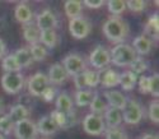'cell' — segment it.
Returning a JSON list of instances; mask_svg holds the SVG:
<instances>
[{"label":"cell","mask_w":159,"mask_h":139,"mask_svg":"<svg viewBox=\"0 0 159 139\" xmlns=\"http://www.w3.org/2000/svg\"><path fill=\"white\" fill-rule=\"evenodd\" d=\"M103 33L108 41L118 45L124 44L130 33L129 23L121 17H110L103 24Z\"/></svg>","instance_id":"obj_1"},{"label":"cell","mask_w":159,"mask_h":139,"mask_svg":"<svg viewBox=\"0 0 159 139\" xmlns=\"http://www.w3.org/2000/svg\"><path fill=\"white\" fill-rule=\"evenodd\" d=\"M110 56H111L112 64H115L116 66L125 68V66H130V64L135 60L138 55L131 45L124 42V44L115 45L110 50Z\"/></svg>","instance_id":"obj_2"},{"label":"cell","mask_w":159,"mask_h":139,"mask_svg":"<svg viewBox=\"0 0 159 139\" xmlns=\"http://www.w3.org/2000/svg\"><path fill=\"white\" fill-rule=\"evenodd\" d=\"M144 117V108L135 98H127L122 110V121L129 125H138Z\"/></svg>","instance_id":"obj_3"},{"label":"cell","mask_w":159,"mask_h":139,"mask_svg":"<svg viewBox=\"0 0 159 139\" xmlns=\"http://www.w3.org/2000/svg\"><path fill=\"white\" fill-rule=\"evenodd\" d=\"M61 65L64 66V69L66 70V73H68V75H71V77L84 72L87 69V63H85L84 58L82 56V55L75 54V52L66 55V56L62 59Z\"/></svg>","instance_id":"obj_4"},{"label":"cell","mask_w":159,"mask_h":139,"mask_svg":"<svg viewBox=\"0 0 159 139\" xmlns=\"http://www.w3.org/2000/svg\"><path fill=\"white\" fill-rule=\"evenodd\" d=\"M24 86V77L22 73H4L2 75V87L8 94H16Z\"/></svg>","instance_id":"obj_5"},{"label":"cell","mask_w":159,"mask_h":139,"mask_svg":"<svg viewBox=\"0 0 159 139\" xmlns=\"http://www.w3.org/2000/svg\"><path fill=\"white\" fill-rule=\"evenodd\" d=\"M89 64L96 68L97 70L101 69H106L111 64V56H110V50L102 45L96 46L92 50L89 55Z\"/></svg>","instance_id":"obj_6"},{"label":"cell","mask_w":159,"mask_h":139,"mask_svg":"<svg viewBox=\"0 0 159 139\" xmlns=\"http://www.w3.org/2000/svg\"><path fill=\"white\" fill-rule=\"evenodd\" d=\"M83 129L87 134L93 137L104 134L106 124H104L103 116L96 115V114H88L83 120Z\"/></svg>","instance_id":"obj_7"},{"label":"cell","mask_w":159,"mask_h":139,"mask_svg":"<svg viewBox=\"0 0 159 139\" xmlns=\"http://www.w3.org/2000/svg\"><path fill=\"white\" fill-rule=\"evenodd\" d=\"M90 31H92V24L83 16L69 21V32L76 40H83L88 37Z\"/></svg>","instance_id":"obj_8"},{"label":"cell","mask_w":159,"mask_h":139,"mask_svg":"<svg viewBox=\"0 0 159 139\" xmlns=\"http://www.w3.org/2000/svg\"><path fill=\"white\" fill-rule=\"evenodd\" d=\"M13 133L16 135V139H37L38 137L36 122L30 119L14 124Z\"/></svg>","instance_id":"obj_9"},{"label":"cell","mask_w":159,"mask_h":139,"mask_svg":"<svg viewBox=\"0 0 159 139\" xmlns=\"http://www.w3.org/2000/svg\"><path fill=\"white\" fill-rule=\"evenodd\" d=\"M50 86V82L48 78L45 73L42 72H38L36 74H33L27 83V88H28V93L31 96L34 97H39L42 94V92Z\"/></svg>","instance_id":"obj_10"},{"label":"cell","mask_w":159,"mask_h":139,"mask_svg":"<svg viewBox=\"0 0 159 139\" xmlns=\"http://www.w3.org/2000/svg\"><path fill=\"white\" fill-rule=\"evenodd\" d=\"M36 27L39 31H48V30H55L57 27V17L55 13L50 9H43L41 13H38L36 17Z\"/></svg>","instance_id":"obj_11"},{"label":"cell","mask_w":159,"mask_h":139,"mask_svg":"<svg viewBox=\"0 0 159 139\" xmlns=\"http://www.w3.org/2000/svg\"><path fill=\"white\" fill-rule=\"evenodd\" d=\"M37 127V132L38 134H41L43 137H50L54 135L55 133H57L60 130V128L57 127V124L52 120V117L50 115H45L38 120V122H36Z\"/></svg>","instance_id":"obj_12"},{"label":"cell","mask_w":159,"mask_h":139,"mask_svg":"<svg viewBox=\"0 0 159 139\" xmlns=\"http://www.w3.org/2000/svg\"><path fill=\"white\" fill-rule=\"evenodd\" d=\"M131 46L135 50L138 56H144V55H148L152 52L153 40L150 37H148L147 35H140V36H136L134 38Z\"/></svg>","instance_id":"obj_13"},{"label":"cell","mask_w":159,"mask_h":139,"mask_svg":"<svg viewBox=\"0 0 159 139\" xmlns=\"http://www.w3.org/2000/svg\"><path fill=\"white\" fill-rule=\"evenodd\" d=\"M103 97L106 102H107L108 107H113V108H117V110H124L125 105H126V101L127 98L120 92V91H116V89H108L103 92Z\"/></svg>","instance_id":"obj_14"},{"label":"cell","mask_w":159,"mask_h":139,"mask_svg":"<svg viewBox=\"0 0 159 139\" xmlns=\"http://www.w3.org/2000/svg\"><path fill=\"white\" fill-rule=\"evenodd\" d=\"M48 78V82L55 86L62 84V83L68 79V73L64 69V66L60 63H55L48 68V74H46Z\"/></svg>","instance_id":"obj_15"},{"label":"cell","mask_w":159,"mask_h":139,"mask_svg":"<svg viewBox=\"0 0 159 139\" xmlns=\"http://www.w3.org/2000/svg\"><path fill=\"white\" fill-rule=\"evenodd\" d=\"M102 116H103V120L106 124V129L118 128L122 122V111L113 108V107H108Z\"/></svg>","instance_id":"obj_16"},{"label":"cell","mask_w":159,"mask_h":139,"mask_svg":"<svg viewBox=\"0 0 159 139\" xmlns=\"http://www.w3.org/2000/svg\"><path fill=\"white\" fill-rule=\"evenodd\" d=\"M14 17L16 19L22 23V24H28L32 22V18H33V12H32V8L30 7V4L24 3V2H20L18 3V5L14 9Z\"/></svg>","instance_id":"obj_17"},{"label":"cell","mask_w":159,"mask_h":139,"mask_svg":"<svg viewBox=\"0 0 159 139\" xmlns=\"http://www.w3.org/2000/svg\"><path fill=\"white\" fill-rule=\"evenodd\" d=\"M55 106H56V110L60 111V113H62V114H69V113H71V111H74L73 98L66 92H61L56 96Z\"/></svg>","instance_id":"obj_18"},{"label":"cell","mask_w":159,"mask_h":139,"mask_svg":"<svg viewBox=\"0 0 159 139\" xmlns=\"http://www.w3.org/2000/svg\"><path fill=\"white\" fill-rule=\"evenodd\" d=\"M8 116L10 117V120L17 124L19 121H23V120H27L30 117V108L27 106H24L22 103H17L14 106H11L10 110H9V114Z\"/></svg>","instance_id":"obj_19"},{"label":"cell","mask_w":159,"mask_h":139,"mask_svg":"<svg viewBox=\"0 0 159 139\" xmlns=\"http://www.w3.org/2000/svg\"><path fill=\"white\" fill-rule=\"evenodd\" d=\"M38 42L46 49H55L57 45V33L55 30H48V31H39V38Z\"/></svg>","instance_id":"obj_20"},{"label":"cell","mask_w":159,"mask_h":139,"mask_svg":"<svg viewBox=\"0 0 159 139\" xmlns=\"http://www.w3.org/2000/svg\"><path fill=\"white\" fill-rule=\"evenodd\" d=\"M118 80H120V73L113 69H106L104 73L101 74V84L104 88H113L118 86Z\"/></svg>","instance_id":"obj_21"},{"label":"cell","mask_w":159,"mask_h":139,"mask_svg":"<svg viewBox=\"0 0 159 139\" xmlns=\"http://www.w3.org/2000/svg\"><path fill=\"white\" fill-rule=\"evenodd\" d=\"M89 108L92 113L90 114H96V115H103L104 111L108 108V105L106 102L103 94L99 93H94L93 98H92V102L89 103Z\"/></svg>","instance_id":"obj_22"},{"label":"cell","mask_w":159,"mask_h":139,"mask_svg":"<svg viewBox=\"0 0 159 139\" xmlns=\"http://www.w3.org/2000/svg\"><path fill=\"white\" fill-rule=\"evenodd\" d=\"M64 10H65V14L68 18L74 19L82 16V12H83V3L82 2H78V0H69L64 4Z\"/></svg>","instance_id":"obj_23"},{"label":"cell","mask_w":159,"mask_h":139,"mask_svg":"<svg viewBox=\"0 0 159 139\" xmlns=\"http://www.w3.org/2000/svg\"><path fill=\"white\" fill-rule=\"evenodd\" d=\"M94 91L93 89H82V91H76L75 96H74V103L78 107H85L89 106V103L92 102V98L94 96Z\"/></svg>","instance_id":"obj_24"},{"label":"cell","mask_w":159,"mask_h":139,"mask_svg":"<svg viewBox=\"0 0 159 139\" xmlns=\"http://www.w3.org/2000/svg\"><path fill=\"white\" fill-rule=\"evenodd\" d=\"M14 55L16 60L18 61V64L20 65V68H30L32 64H33V59L31 56V52L28 50V47H20V49H17L16 52L13 54Z\"/></svg>","instance_id":"obj_25"},{"label":"cell","mask_w":159,"mask_h":139,"mask_svg":"<svg viewBox=\"0 0 159 139\" xmlns=\"http://www.w3.org/2000/svg\"><path fill=\"white\" fill-rule=\"evenodd\" d=\"M23 37L27 42L31 45L37 44L38 42V38H39V30L36 27L34 23H28V24H24L23 26Z\"/></svg>","instance_id":"obj_26"},{"label":"cell","mask_w":159,"mask_h":139,"mask_svg":"<svg viewBox=\"0 0 159 139\" xmlns=\"http://www.w3.org/2000/svg\"><path fill=\"white\" fill-rule=\"evenodd\" d=\"M2 69L5 73H20L22 70L20 65L18 64L13 54H8L2 59Z\"/></svg>","instance_id":"obj_27"},{"label":"cell","mask_w":159,"mask_h":139,"mask_svg":"<svg viewBox=\"0 0 159 139\" xmlns=\"http://www.w3.org/2000/svg\"><path fill=\"white\" fill-rule=\"evenodd\" d=\"M136 82H138V77L129 70V72H125V73L120 74L118 84L121 86V88L124 91H132L136 86Z\"/></svg>","instance_id":"obj_28"},{"label":"cell","mask_w":159,"mask_h":139,"mask_svg":"<svg viewBox=\"0 0 159 139\" xmlns=\"http://www.w3.org/2000/svg\"><path fill=\"white\" fill-rule=\"evenodd\" d=\"M148 69H149V64L143 56H136L135 60L130 64V72L134 73L136 77L140 75V74L143 75Z\"/></svg>","instance_id":"obj_29"},{"label":"cell","mask_w":159,"mask_h":139,"mask_svg":"<svg viewBox=\"0 0 159 139\" xmlns=\"http://www.w3.org/2000/svg\"><path fill=\"white\" fill-rule=\"evenodd\" d=\"M30 52H31V56L33 59V61H43L47 58V49L45 46H42L39 42L33 44L28 47Z\"/></svg>","instance_id":"obj_30"},{"label":"cell","mask_w":159,"mask_h":139,"mask_svg":"<svg viewBox=\"0 0 159 139\" xmlns=\"http://www.w3.org/2000/svg\"><path fill=\"white\" fill-rule=\"evenodd\" d=\"M101 74H102V72L93 70V69H85V70H84L87 87L89 89L96 88L99 84V83H101Z\"/></svg>","instance_id":"obj_31"},{"label":"cell","mask_w":159,"mask_h":139,"mask_svg":"<svg viewBox=\"0 0 159 139\" xmlns=\"http://www.w3.org/2000/svg\"><path fill=\"white\" fill-rule=\"evenodd\" d=\"M106 5H107L108 12L113 14V17H120L126 10V2L124 0H110L106 3Z\"/></svg>","instance_id":"obj_32"},{"label":"cell","mask_w":159,"mask_h":139,"mask_svg":"<svg viewBox=\"0 0 159 139\" xmlns=\"http://www.w3.org/2000/svg\"><path fill=\"white\" fill-rule=\"evenodd\" d=\"M145 32L150 33V38H152V35H154V38L157 40V37H158V13H154V14H152L148 18V22L145 24Z\"/></svg>","instance_id":"obj_33"},{"label":"cell","mask_w":159,"mask_h":139,"mask_svg":"<svg viewBox=\"0 0 159 139\" xmlns=\"http://www.w3.org/2000/svg\"><path fill=\"white\" fill-rule=\"evenodd\" d=\"M13 129H14V122L10 120L8 114H4L0 116V133L3 135H9Z\"/></svg>","instance_id":"obj_34"},{"label":"cell","mask_w":159,"mask_h":139,"mask_svg":"<svg viewBox=\"0 0 159 139\" xmlns=\"http://www.w3.org/2000/svg\"><path fill=\"white\" fill-rule=\"evenodd\" d=\"M104 135H106V139H127V134L121 127L106 129Z\"/></svg>","instance_id":"obj_35"},{"label":"cell","mask_w":159,"mask_h":139,"mask_svg":"<svg viewBox=\"0 0 159 139\" xmlns=\"http://www.w3.org/2000/svg\"><path fill=\"white\" fill-rule=\"evenodd\" d=\"M148 3L144 0H129V2H126V9H130L134 13H143Z\"/></svg>","instance_id":"obj_36"},{"label":"cell","mask_w":159,"mask_h":139,"mask_svg":"<svg viewBox=\"0 0 159 139\" xmlns=\"http://www.w3.org/2000/svg\"><path fill=\"white\" fill-rule=\"evenodd\" d=\"M148 82H149V88H148V93H150L153 97H158L159 94V78H158V74L154 73L152 74L150 77H148Z\"/></svg>","instance_id":"obj_37"},{"label":"cell","mask_w":159,"mask_h":139,"mask_svg":"<svg viewBox=\"0 0 159 139\" xmlns=\"http://www.w3.org/2000/svg\"><path fill=\"white\" fill-rule=\"evenodd\" d=\"M148 116H149L152 122L158 124V121H159V105H158V100H154V101L150 102L149 108H148Z\"/></svg>","instance_id":"obj_38"},{"label":"cell","mask_w":159,"mask_h":139,"mask_svg":"<svg viewBox=\"0 0 159 139\" xmlns=\"http://www.w3.org/2000/svg\"><path fill=\"white\" fill-rule=\"evenodd\" d=\"M50 116L57 124V127L60 129H65V127H66V114H62L57 110H54V111H51Z\"/></svg>","instance_id":"obj_39"},{"label":"cell","mask_w":159,"mask_h":139,"mask_svg":"<svg viewBox=\"0 0 159 139\" xmlns=\"http://www.w3.org/2000/svg\"><path fill=\"white\" fill-rule=\"evenodd\" d=\"M56 96H57L56 88L52 87V86H48V87L42 92V94L39 96V97H41V98H42L43 101H46V102H52V101L56 98Z\"/></svg>","instance_id":"obj_40"},{"label":"cell","mask_w":159,"mask_h":139,"mask_svg":"<svg viewBox=\"0 0 159 139\" xmlns=\"http://www.w3.org/2000/svg\"><path fill=\"white\" fill-rule=\"evenodd\" d=\"M73 78H74V84H75L76 91L89 89V88L87 87V82H85V75H84V72L79 73V74H76V75H74Z\"/></svg>","instance_id":"obj_41"},{"label":"cell","mask_w":159,"mask_h":139,"mask_svg":"<svg viewBox=\"0 0 159 139\" xmlns=\"http://www.w3.org/2000/svg\"><path fill=\"white\" fill-rule=\"evenodd\" d=\"M138 86H139V91L141 93H148V88H149V82H148V77L141 75L140 78H138Z\"/></svg>","instance_id":"obj_42"},{"label":"cell","mask_w":159,"mask_h":139,"mask_svg":"<svg viewBox=\"0 0 159 139\" xmlns=\"http://www.w3.org/2000/svg\"><path fill=\"white\" fill-rule=\"evenodd\" d=\"M106 4L103 0H85L83 3V7H87L89 9H99Z\"/></svg>","instance_id":"obj_43"},{"label":"cell","mask_w":159,"mask_h":139,"mask_svg":"<svg viewBox=\"0 0 159 139\" xmlns=\"http://www.w3.org/2000/svg\"><path fill=\"white\" fill-rule=\"evenodd\" d=\"M76 122H78V119H76V114H75V111H71V113L66 114V127H65V129L74 127V125H75Z\"/></svg>","instance_id":"obj_44"},{"label":"cell","mask_w":159,"mask_h":139,"mask_svg":"<svg viewBox=\"0 0 159 139\" xmlns=\"http://www.w3.org/2000/svg\"><path fill=\"white\" fill-rule=\"evenodd\" d=\"M5 51H7V45L3 41V38H0V59L5 56Z\"/></svg>","instance_id":"obj_45"},{"label":"cell","mask_w":159,"mask_h":139,"mask_svg":"<svg viewBox=\"0 0 159 139\" xmlns=\"http://www.w3.org/2000/svg\"><path fill=\"white\" fill-rule=\"evenodd\" d=\"M141 139H158V135L154 133H147L141 137Z\"/></svg>","instance_id":"obj_46"},{"label":"cell","mask_w":159,"mask_h":139,"mask_svg":"<svg viewBox=\"0 0 159 139\" xmlns=\"http://www.w3.org/2000/svg\"><path fill=\"white\" fill-rule=\"evenodd\" d=\"M4 110H5V106H4V101L0 98V116L4 115Z\"/></svg>","instance_id":"obj_47"},{"label":"cell","mask_w":159,"mask_h":139,"mask_svg":"<svg viewBox=\"0 0 159 139\" xmlns=\"http://www.w3.org/2000/svg\"><path fill=\"white\" fill-rule=\"evenodd\" d=\"M4 27H5V22H4L3 18H0V31H3Z\"/></svg>","instance_id":"obj_48"},{"label":"cell","mask_w":159,"mask_h":139,"mask_svg":"<svg viewBox=\"0 0 159 139\" xmlns=\"http://www.w3.org/2000/svg\"><path fill=\"white\" fill-rule=\"evenodd\" d=\"M45 139H46V138H45Z\"/></svg>","instance_id":"obj_49"}]
</instances>
